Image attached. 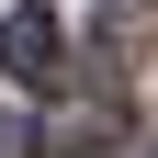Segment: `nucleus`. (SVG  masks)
Returning a JSON list of instances; mask_svg holds the SVG:
<instances>
[{
  "label": "nucleus",
  "instance_id": "nucleus-1",
  "mask_svg": "<svg viewBox=\"0 0 158 158\" xmlns=\"http://www.w3.org/2000/svg\"><path fill=\"white\" fill-rule=\"evenodd\" d=\"M0 68L23 79V90H56V79H68V34H56V11H0Z\"/></svg>",
  "mask_w": 158,
  "mask_h": 158
},
{
  "label": "nucleus",
  "instance_id": "nucleus-2",
  "mask_svg": "<svg viewBox=\"0 0 158 158\" xmlns=\"http://www.w3.org/2000/svg\"><path fill=\"white\" fill-rule=\"evenodd\" d=\"M34 147H45V158H102V147H124V124H113V113H56Z\"/></svg>",
  "mask_w": 158,
  "mask_h": 158
},
{
  "label": "nucleus",
  "instance_id": "nucleus-3",
  "mask_svg": "<svg viewBox=\"0 0 158 158\" xmlns=\"http://www.w3.org/2000/svg\"><path fill=\"white\" fill-rule=\"evenodd\" d=\"M0 158H34V135H23V124H11V113H0Z\"/></svg>",
  "mask_w": 158,
  "mask_h": 158
}]
</instances>
